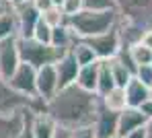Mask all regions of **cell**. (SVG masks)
Listing matches in <instances>:
<instances>
[{
  "label": "cell",
  "instance_id": "cell-1",
  "mask_svg": "<svg viewBox=\"0 0 152 138\" xmlns=\"http://www.w3.org/2000/svg\"><path fill=\"white\" fill-rule=\"evenodd\" d=\"M101 107V99L97 93H86L70 84L60 89L50 101L45 103V111L56 120V124L68 132L86 128L95 124V117Z\"/></svg>",
  "mask_w": 152,
  "mask_h": 138
},
{
  "label": "cell",
  "instance_id": "cell-2",
  "mask_svg": "<svg viewBox=\"0 0 152 138\" xmlns=\"http://www.w3.org/2000/svg\"><path fill=\"white\" fill-rule=\"evenodd\" d=\"M117 23H119L117 8H111V10H86L84 8L78 15L68 17L66 21V25L78 39H88V37L107 33L109 29L117 27Z\"/></svg>",
  "mask_w": 152,
  "mask_h": 138
},
{
  "label": "cell",
  "instance_id": "cell-3",
  "mask_svg": "<svg viewBox=\"0 0 152 138\" xmlns=\"http://www.w3.org/2000/svg\"><path fill=\"white\" fill-rule=\"evenodd\" d=\"M17 46H19L21 62L31 64L33 68H41L45 64H56L64 56V52H60L51 46H43V43L35 41L33 37H17Z\"/></svg>",
  "mask_w": 152,
  "mask_h": 138
},
{
  "label": "cell",
  "instance_id": "cell-4",
  "mask_svg": "<svg viewBox=\"0 0 152 138\" xmlns=\"http://www.w3.org/2000/svg\"><path fill=\"white\" fill-rule=\"evenodd\" d=\"M119 17L138 27L152 29V0H113Z\"/></svg>",
  "mask_w": 152,
  "mask_h": 138
},
{
  "label": "cell",
  "instance_id": "cell-5",
  "mask_svg": "<svg viewBox=\"0 0 152 138\" xmlns=\"http://www.w3.org/2000/svg\"><path fill=\"white\" fill-rule=\"evenodd\" d=\"M23 109L43 111L45 103L41 99H29L25 95H19L0 76V113H15V111H23Z\"/></svg>",
  "mask_w": 152,
  "mask_h": 138
},
{
  "label": "cell",
  "instance_id": "cell-6",
  "mask_svg": "<svg viewBox=\"0 0 152 138\" xmlns=\"http://www.w3.org/2000/svg\"><path fill=\"white\" fill-rule=\"evenodd\" d=\"M6 83L19 95H25L29 99H39L37 97V84H35L37 83V68H33L31 64L21 62Z\"/></svg>",
  "mask_w": 152,
  "mask_h": 138
},
{
  "label": "cell",
  "instance_id": "cell-7",
  "mask_svg": "<svg viewBox=\"0 0 152 138\" xmlns=\"http://www.w3.org/2000/svg\"><path fill=\"white\" fill-rule=\"evenodd\" d=\"M84 41L93 48V52L97 54L99 60H113L115 56L119 54V50L124 48L121 35H119V29L117 27L109 29L107 33L95 35V37H88V39H84Z\"/></svg>",
  "mask_w": 152,
  "mask_h": 138
},
{
  "label": "cell",
  "instance_id": "cell-8",
  "mask_svg": "<svg viewBox=\"0 0 152 138\" xmlns=\"http://www.w3.org/2000/svg\"><path fill=\"white\" fill-rule=\"evenodd\" d=\"M19 64H21V56H19L17 37H10V39L0 41V76L4 81H8L10 74L17 70Z\"/></svg>",
  "mask_w": 152,
  "mask_h": 138
},
{
  "label": "cell",
  "instance_id": "cell-9",
  "mask_svg": "<svg viewBox=\"0 0 152 138\" xmlns=\"http://www.w3.org/2000/svg\"><path fill=\"white\" fill-rule=\"evenodd\" d=\"M37 97L48 103L51 97L60 91L58 89V72H56V66L53 64H45L41 68H37Z\"/></svg>",
  "mask_w": 152,
  "mask_h": 138
},
{
  "label": "cell",
  "instance_id": "cell-10",
  "mask_svg": "<svg viewBox=\"0 0 152 138\" xmlns=\"http://www.w3.org/2000/svg\"><path fill=\"white\" fill-rule=\"evenodd\" d=\"M29 124H31V132L35 138H53L58 132V124L48 111H31L29 115Z\"/></svg>",
  "mask_w": 152,
  "mask_h": 138
},
{
  "label": "cell",
  "instance_id": "cell-11",
  "mask_svg": "<svg viewBox=\"0 0 152 138\" xmlns=\"http://www.w3.org/2000/svg\"><path fill=\"white\" fill-rule=\"evenodd\" d=\"M53 66H56V72H58V89H66V87L76 83L80 66L76 64L74 56L70 54V52H66Z\"/></svg>",
  "mask_w": 152,
  "mask_h": 138
},
{
  "label": "cell",
  "instance_id": "cell-12",
  "mask_svg": "<svg viewBox=\"0 0 152 138\" xmlns=\"http://www.w3.org/2000/svg\"><path fill=\"white\" fill-rule=\"evenodd\" d=\"M146 115L142 113L140 109H136V107H126V109L119 113V122H117V136L126 138L127 134H132V132H136V130H140V128H144L146 126Z\"/></svg>",
  "mask_w": 152,
  "mask_h": 138
},
{
  "label": "cell",
  "instance_id": "cell-13",
  "mask_svg": "<svg viewBox=\"0 0 152 138\" xmlns=\"http://www.w3.org/2000/svg\"><path fill=\"white\" fill-rule=\"evenodd\" d=\"M15 10H17V23H19V37H31L37 21L41 19V15L35 10L31 0L25 2V4L15 6Z\"/></svg>",
  "mask_w": 152,
  "mask_h": 138
},
{
  "label": "cell",
  "instance_id": "cell-14",
  "mask_svg": "<svg viewBox=\"0 0 152 138\" xmlns=\"http://www.w3.org/2000/svg\"><path fill=\"white\" fill-rule=\"evenodd\" d=\"M117 122H119V113L105 109V107L101 105L97 117H95V124H93V130H95L97 138L117 136Z\"/></svg>",
  "mask_w": 152,
  "mask_h": 138
},
{
  "label": "cell",
  "instance_id": "cell-15",
  "mask_svg": "<svg viewBox=\"0 0 152 138\" xmlns=\"http://www.w3.org/2000/svg\"><path fill=\"white\" fill-rule=\"evenodd\" d=\"M27 111H15V113H0V138H17L21 134L27 122Z\"/></svg>",
  "mask_w": 152,
  "mask_h": 138
},
{
  "label": "cell",
  "instance_id": "cell-16",
  "mask_svg": "<svg viewBox=\"0 0 152 138\" xmlns=\"http://www.w3.org/2000/svg\"><path fill=\"white\" fill-rule=\"evenodd\" d=\"M19 37V23H17V10L12 4L4 2L0 6V41Z\"/></svg>",
  "mask_w": 152,
  "mask_h": 138
},
{
  "label": "cell",
  "instance_id": "cell-17",
  "mask_svg": "<svg viewBox=\"0 0 152 138\" xmlns=\"http://www.w3.org/2000/svg\"><path fill=\"white\" fill-rule=\"evenodd\" d=\"M124 91H126L127 107H136V109H140L142 103H146V101H148V95H150V89L142 83V81H138L136 76L126 84Z\"/></svg>",
  "mask_w": 152,
  "mask_h": 138
},
{
  "label": "cell",
  "instance_id": "cell-18",
  "mask_svg": "<svg viewBox=\"0 0 152 138\" xmlns=\"http://www.w3.org/2000/svg\"><path fill=\"white\" fill-rule=\"evenodd\" d=\"M101 62V60H99ZM99 62L88 64V66H80L78 76H76V87L86 91V93H97V79H99Z\"/></svg>",
  "mask_w": 152,
  "mask_h": 138
},
{
  "label": "cell",
  "instance_id": "cell-19",
  "mask_svg": "<svg viewBox=\"0 0 152 138\" xmlns=\"http://www.w3.org/2000/svg\"><path fill=\"white\" fill-rule=\"evenodd\" d=\"M78 39L74 33L70 31L68 25H62V27L51 29V48L60 50V52H70V48L74 46V41Z\"/></svg>",
  "mask_w": 152,
  "mask_h": 138
},
{
  "label": "cell",
  "instance_id": "cell-20",
  "mask_svg": "<svg viewBox=\"0 0 152 138\" xmlns=\"http://www.w3.org/2000/svg\"><path fill=\"white\" fill-rule=\"evenodd\" d=\"M101 99V105L109 111H115V113H121V111L127 107V99H126V91L121 87H115L111 89L107 95L99 97Z\"/></svg>",
  "mask_w": 152,
  "mask_h": 138
},
{
  "label": "cell",
  "instance_id": "cell-21",
  "mask_svg": "<svg viewBox=\"0 0 152 138\" xmlns=\"http://www.w3.org/2000/svg\"><path fill=\"white\" fill-rule=\"evenodd\" d=\"M70 54L74 56V60H76V64H78V66H88V64L99 62L97 54L93 52V48H91L84 39H76L74 46L70 48Z\"/></svg>",
  "mask_w": 152,
  "mask_h": 138
},
{
  "label": "cell",
  "instance_id": "cell-22",
  "mask_svg": "<svg viewBox=\"0 0 152 138\" xmlns=\"http://www.w3.org/2000/svg\"><path fill=\"white\" fill-rule=\"evenodd\" d=\"M111 89H115V81H113V74H111L109 60H101L99 62V79H97V95L103 97Z\"/></svg>",
  "mask_w": 152,
  "mask_h": 138
},
{
  "label": "cell",
  "instance_id": "cell-23",
  "mask_svg": "<svg viewBox=\"0 0 152 138\" xmlns=\"http://www.w3.org/2000/svg\"><path fill=\"white\" fill-rule=\"evenodd\" d=\"M109 66H111V74H113V81H115V87H121L126 89V84L134 79V72L127 68L126 64L115 56L113 60H109Z\"/></svg>",
  "mask_w": 152,
  "mask_h": 138
},
{
  "label": "cell",
  "instance_id": "cell-24",
  "mask_svg": "<svg viewBox=\"0 0 152 138\" xmlns=\"http://www.w3.org/2000/svg\"><path fill=\"white\" fill-rule=\"evenodd\" d=\"M127 52H129V58H132V62L136 64V68L138 66H146V64H152V50L150 48H146L144 43H132V46H126Z\"/></svg>",
  "mask_w": 152,
  "mask_h": 138
},
{
  "label": "cell",
  "instance_id": "cell-25",
  "mask_svg": "<svg viewBox=\"0 0 152 138\" xmlns=\"http://www.w3.org/2000/svg\"><path fill=\"white\" fill-rule=\"evenodd\" d=\"M41 19H43L51 29L62 27V25H66V21H68V17L64 15V10H62L60 6H51L45 12H41Z\"/></svg>",
  "mask_w": 152,
  "mask_h": 138
},
{
  "label": "cell",
  "instance_id": "cell-26",
  "mask_svg": "<svg viewBox=\"0 0 152 138\" xmlns=\"http://www.w3.org/2000/svg\"><path fill=\"white\" fill-rule=\"evenodd\" d=\"M35 41H39V43H43V46H51V27L43 21V19H39L37 21V25L33 29V35H31Z\"/></svg>",
  "mask_w": 152,
  "mask_h": 138
},
{
  "label": "cell",
  "instance_id": "cell-27",
  "mask_svg": "<svg viewBox=\"0 0 152 138\" xmlns=\"http://www.w3.org/2000/svg\"><path fill=\"white\" fill-rule=\"evenodd\" d=\"M60 8L64 10L66 17H72V15H78L80 10H84V0H64Z\"/></svg>",
  "mask_w": 152,
  "mask_h": 138
},
{
  "label": "cell",
  "instance_id": "cell-28",
  "mask_svg": "<svg viewBox=\"0 0 152 138\" xmlns=\"http://www.w3.org/2000/svg\"><path fill=\"white\" fill-rule=\"evenodd\" d=\"M84 8L86 10H111L115 8L113 0H84Z\"/></svg>",
  "mask_w": 152,
  "mask_h": 138
},
{
  "label": "cell",
  "instance_id": "cell-29",
  "mask_svg": "<svg viewBox=\"0 0 152 138\" xmlns=\"http://www.w3.org/2000/svg\"><path fill=\"white\" fill-rule=\"evenodd\" d=\"M138 81H142V83L146 84L148 89L152 87V64H146V66H138L136 68V74H134Z\"/></svg>",
  "mask_w": 152,
  "mask_h": 138
},
{
  "label": "cell",
  "instance_id": "cell-30",
  "mask_svg": "<svg viewBox=\"0 0 152 138\" xmlns=\"http://www.w3.org/2000/svg\"><path fill=\"white\" fill-rule=\"evenodd\" d=\"M70 138H97L93 126H86V128H78V130H72L70 132Z\"/></svg>",
  "mask_w": 152,
  "mask_h": 138
},
{
  "label": "cell",
  "instance_id": "cell-31",
  "mask_svg": "<svg viewBox=\"0 0 152 138\" xmlns=\"http://www.w3.org/2000/svg\"><path fill=\"white\" fill-rule=\"evenodd\" d=\"M31 4L35 6V10H37L39 15H41V12H45L48 8L53 6V2H51V0H31Z\"/></svg>",
  "mask_w": 152,
  "mask_h": 138
},
{
  "label": "cell",
  "instance_id": "cell-32",
  "mask_svg": "<svg viewBox=\"0 0 152 138\" xmlns=\"http://www.w3.org/2000/svg\"><path fill=\"white\" fill-rule=\"evenodd\" d=\"M29 115H31V109L27 111V122H25V126H23V130H21V134L17 138H35L33 136V132H31V124H29Z\"/></svg>",
  "mask_w": 152,
  "mask_h": 138
},
{
  "label": "cell",
  "instance_id": "cell-33",
  "mask_svg": "<svg viewBox=\"0 0 152 138\" xmlns=\"http://www.w3.org/2000/svg\"><path fill=\"white\" fill-rule=\"evenodd\" d=\"M140 43H144L146 48H150V50H152V29H146V31L142 33V39H140Z\"/></svg>",
  "mask_w": 152,
  "mask_h": 138
},
{
  "label": "cell",
  "instance_id": "cell-34",
  "mask_svg": "<svg viewBox=\"0 0 152 138\" xmlns=\"http://www.w3.org/2000/svg\"><path fill=\"white\" fill-rule=\"evenodd\" d=\"M140 111L146 115V120H152V101L148 99L146 103H142V107H140Z\"/></svg>",
  "mask_w": 152,
  "mask_h": 138
},
{
  "label": "cell",
  "instance_id": "cell-35",
  "mask_svg": "<svg viewBox=\"0 0 152 138\" xmlns=\"http://www.w3.org/2000/svg\"><path fill=\"white\" fill-rule=\"evenodd\" d=\"M126 138H146V134H144V128H140V130H136V132L127 134Z\"/></svg>",
  "mask_w": 152,
  "mask_h": 138
},
{
  "label": "cell",
  "instance_id": "cell-36",
  "mask_svg": "<svg viewBox=\"0 0 152 138\" xmlns=\"http://www.w3.org/2000/svg\"><path fill=\"white\" fill-rule=\"evenodd\" d=\"M53 138H70V132L64 130V128H58V132H56V136H53Z\"/></svg>",
  "mask_w": 152,
  "mask_h": 138
},
{
  "label": "cell",
  "instance_id": "cell-37",
  "mask_svg": "<svg viewBox=\"0 0 152 138\" xmlns=\"http://www.w3.org/2000/svg\"><path fill=\"white\" fill-rule=\"evenodd\" d=\"M144 134H146V138H152V120L146 122V126H144Z\"/></svg>",
  "mask_w": 152,
  "mask_h": 138
},
{
  "label": "cell",
  "instance_id": "cell-38",
  "mask_svg": "<svg viewBox=\"0 0 152 138\" xmlns=\"http://www.w3.org/2000/svg\"><path fill=\"white\" fill-rule=\"evenodd\" d=\"M8 4H12V6H19V4H25V2H29V0H6Z\"/></svg>",
  "mask_w": 152,
  "mask_h": 138
},
{
  "label": "cell",
  "instance_id": "cell-39",
  "mask_svg": "<svg viewBox=\"0 0 152 138\" xmlns=\"http://www.w3.org/2000/svg\"><path fill=\"white\" fill-rule=\"evenodd\" d=\"M51 2H53V6H62V2H64V0H51Z\"/></svg>",
  "mask_w": 152,
  "mask_h": 138
},
{
  "label": "cell",
  "instance_id": "cell-40",
  "mask_svg": "<svg viewBox=\"0 0 152 138\" xmlns=\"http://www.w3.org/2000/svg\"><path fill=\"white\" fill-rule=\"evenodd\" d=\"M148 99H150V101H152V87H150V95H148Z\"/></svg>",
  "mask_w": 152,
  "mask_h": 138
},
{
  "label": "cell",
  "instance_id": "cell-41",
  "mask_svg": "<svg viewBox=\"0 0 152 138\" xmlns=\"http://www.w3.org/2000/svg\"><path fill=\"white\" fill-rule=\"evenodd\" d=\"M4 2H6V0H0V6H2V4H4Z\"/></svg>",
  "mask_w": 152,
  "mask_h": 138
},
{
  "label": "cell",
  "instance_id": "cell-42",
  "mask_svg": "<svg viewBox=\"0 0 152 138\" xmlns=\"http://www.w3.org/2000/svg\"><path fill=\"white\" fill-rule=\"evenodd\" d=\"M111 138H121V136H111Z\"/></svg>",
  "mask_w": 152,
  "mask_h": 138
}]
</instances>
